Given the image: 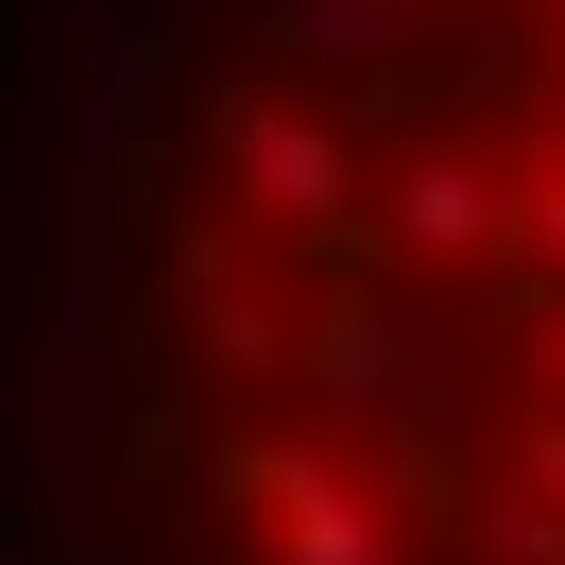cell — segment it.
I'll return each mask as SVG.
<instances>
[{"label": "cell", "instance_id": "cell-5", "mask_svg": "<svg viewBox=\"0 0 565 565\" xmlns=\"http://www.w3.org/2000/svg\"><path fill=\"white\" fill-rule=\"evenodd\" d=\"M428 0H275V70H343V86H412Z\"/></svg>", "mask_w": 565, "mask_h": 565}, {"label": "cell", "instance_id": "cell-1", "mask_svg": "<svg viewBox=\"0 0 565 565\" xmlns=\"http://www.w3.org/2000/svg\"><path fill=\"white\" fill-rule=\"evenodd\" d=\"M206 154L257 189V206L291 223V241H343V223H377V172H360L343 138H326L309 104H275V86H206Z\"/></svg>", "mask_w": 565, "mask_h": 565}, {"label": "cell", "instance_id": "cell-7", "mask_svg": "<svg viewBox=\"0 0 565 565\" xmlns=\"http://www.w3.org/2000/svg\"><path fill=\"white\" fill-rule=\"evenodd\" d=\"M462 565H565V514H531V497L480 462V480H462Z\"/></svg>", "mask_w": 565, "mask_h": 565}, {"label": "cell", "instance_id": "cell-4", "mask_svg": "<svg viewBox=\"0 0 565 565\" xmlns=\"http://www.w3.org/2000/svg\"><path fill=\"white\" fill-rule=\"evenodd\" d=\"M377 241L394 257H497V241H531V189L497 172L480 138H412L394 189H377Z\"/></svg>", "mask_w": 565, "mask_h": 565}, {"label": "cell", "instance_id": "cell-8", "mask_svg": "<svg viewBox=\"0 0 565 565\" xmlns=\"http://www.w3.org/2000/svg\"><path fill=\"white\" fill-rule=\"evenodd\" d=\"M497 480H514V497H531V514H565V394H548V412H531V428H514V446H497Z\"/></svg>", "mask_w": 565, "mask_h": 565}, {"label": "cell", "instance_id": "cell-6", "mask_svg": "<svg viewBox=\"0 0 565 565\" xmlns=\"http://www.w3.org/2000/svg\"><path fill=\"white\" fill-rule=\"evenodd\" d=\"M172 309L206 326V360H241V377H257V360H291V326L257 309V257H241V241H206V223L172 241Z\"/></svg>", "mask_w": 565, "mask_h": 565}, {"label": "cell", "instance_id": "cell-10", "mask_svg": "<svg viewBox=\"0 0 565 565\" xmlns=\"http://www.w3.org/2000/svg\"><path fill=\"white\" fill-rule=\"evenodd\" d=\"M548 70H565V0H548Z\"/></svg>", "mask_w": 565, "mask_h": 565}, {"label": "cell", "instance_id": "cell-3", "mask_svg": "<svg viewBox=\"0 0 565 565\" xmlns=\"http://www.w3.org/2000/svg\"><path fill=\"white\" fill-rule=\"evenodd\" d=\"M223 497L275 514V565H412V514H394L343 446H241V462H223Z\"/></svg>", "mask_w": 565, "mask_h": 565}, {"label": "cell", "instance_id": "cell-2", "mask_svg": "<svg viewBox=\"0 0 565 565\" xmlns=\"http://www.w3.org/2000/svg\"><path fill=\"white\" fill-rule=\"evenodd\" d=\"M291 377H309V412H326V446H394V428H428V343H412V309L394 291H326V309H291Z\"/></svg>", "mask_w": 565, "mask_h": 565}, {"label": "cell", "instance_id": "cell-9", "mask_svg": "<svg viewBox=\"0 0 565 565\" xmlns=\"http://www.w3.org/2000/svg\"><path fill=\"white\" fill-rule=\"evenodd\" d=\"M548 394H565V291H548Z\"/></svg>", "mask_w": 565, "mask_h": 565}]
</instances>
